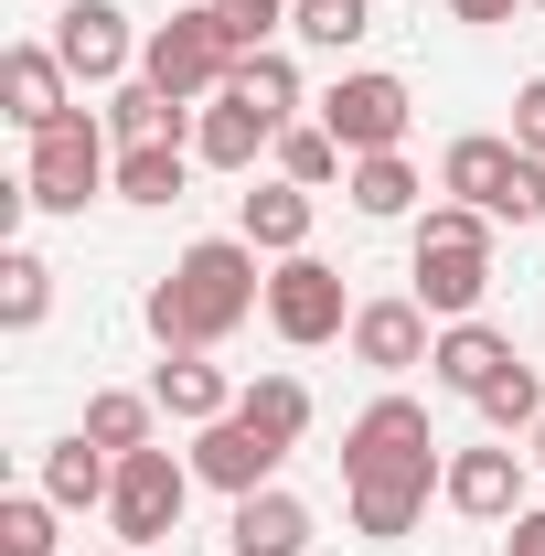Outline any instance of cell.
Here are the masks:
<instances>
[{
  "label": "cell",
  "mask_w": 545,
  "mask_h": 556,
  "mask_svg": "<svg viewBox=\"0 0 545 556\" xmlns=\"http://www.w3.org/2000/svg\"><path fill=\"white\" fill-rule=\"evenodd\" d=\"M257 300H268L257 247H246V236H204V247H182L172 278L150 289V332H161V353H214Z\"/></svg>",
  "instance_id": "6da1fadb"
},
{
  "label": "cell",
  "mask_w": 545,
  "mask_h": 556,
  "mask_svg": "<svg viewBox=\"0 0 545 556\" xmlns=\"http://www.w3.org/2000/svg\"><path fill=\"white\" fill-rule=\"evenodd\" d=\"M417 311L428 321H481V300H492V214L481 204H428L417 214Z\"/></svg>",
  "instance_id": "7a4b0ae2"
},
{
  "label": "cell",
  "mask_w": 545,
  "mask_h": 556,
  "mask_svg": "<svg viewBox=\"0 0 545 556\" xmlns=\"http://www.w3.org/2000/svg\"><path fill=\"white\" fill-rule=\"evenodd\" d=\"M97 193H118V150H107V118L65 108L54 129L33 139V161H22V204H33V214H86Z\"/></svg>",
  "instance_id": "3957f363"
},
{
  "label": "cell",
  "mask_w": 545,
  "mask_h": 556,
  "mask_svg": "<svg viewBox=\"0 0 545 556\" xmlns=\"http://www.w3.org/2000/svg\"><path fill=\"white\" fill-rule=\"evenodd\" d=\"M236 33H225V11L214 0H193V11H172V22H150V43H139V75L161 86V97H225V75H236Z\"/></svg>",
  "instance_id": "277c9868"
},
{
  "label": "cell",
  "mask_w": 545,
  "mask_h": 556,
  "mask_svg": "<svg viewBox=\"0 0 545 556\" xmlns=\"http://www.w3.org/2000/svg\"><path fill=\"white\" fill-rule=\"evenodd\" d=\"M439 439H428V407L417 396H375V407L342 428V492L353 482H439Z\"/></svg>",
  "instance_id": "5b68a950"
},
{
  "label": "cell",
  "mask_w": 545,
  "mask_h": 556,
  "mask_svg": "<svg viewBox=\"0 0 545 556\" xmlns=\"http://www.w3.org/2000/svg\"><path fill=\"white\" fill-rule=\"evenodd\" d=\"M407 118H417V97H407V75H385V65H353V75L321 86V129H332L353 161L407 150Z\"/></svg>",
  "instance_id": "8992f818"
},
{
  "label": "cell",
  "mask_w": 545,
  "mask_h": 556,
  "mask_svg": "<svg viewBox=\"0 0 545 556\" xmlns=\"http://www.w3.org/2000/svg\"><path fill=\"white\" fill-rule=\"evenodd\" d=\"M182 503H193V460H172L161 439L118 460V492H107V525H118V546H161L172 525H182Z\"/></svg>",
  "instance_id": "52a82bcc"
},
{
  "label": "cell",
  "mask_w": 545,
  "mask_h": 556,
  "mask_svg": "<svg viewBox=\"0 0 545 556\" xmlns=\"http://www.w3.org/2000/svg\"><path fill=\"white\" fill-rule=\"evenodd\" d=\"M353 311L364 300H342V268H321V257H278L268 268V332L278 343H332V332H353Z\"/></svg>",
  "instance_id": "ba28073f"
},
{
  "label": "cell",
  "mask_w": 545,
  "mask_h": 556,
  "mask_svg": "<svg viewBox=\"0 0 545 556\" xmlns=\"http://www.w3.org/2000/svg\"><path fill=\"white\" fill-rule=\"evenodd\" d=\"M54 54H65L75 86H129L139 33H129V11H118V0H65V11H54Z\"/></svg>",
  "instance_id": "9c48e42d"
},
{
  "label": "cell",
  "mask_w": 545,
  "mask_h": 556,
  "mask_svg": "<svg viewBox=\"0 0 545 556\" xmlns=\"http://www.w3.org/2000/svg\"><path fill=\"white\" fill-rule=\"evenodd\" d=\"M65 108H75V75H65L54 43H11V54H0V118H11L22 139H43Z\"/></svg>",
  "instance_id": "30bf717a"
},
{
  "label": "cell",
  "mask_w": 545,
  "mask_h": 556,
  "mask_svg": "<svg viewBox=\"0 0 545 556\" xmlns=\"http://www.w3.org/2000/svg\"><path fill=\"white\" fill-rule=\"evenodd\" d=\"M439 503L471 514V525H514V514H524V450H449Z\"/></svg>",
  "instance_id": "8fae6325"
},
{
  "label": "cell",
  "mask_w": 545,
  "mask_h": 556,
  "mask_svg": "<svg viewBox=\"0 0 545 556\" xmlns=\"http://www.w3.org/2000/svg\"><path fill=\"white\" fill-rule=\"evenodd\" d=\"M278 460H289V450H278V439H268L246 407L214 417L204 439H193V482H214V492H268V482H278Z\"/></svg>",
  "instance_id": "7c38bea8"
},
{
  "label": "cell",
  "mask_w": 545,
  "mask_h": 556,
  "mask_svg": "<svg viewBox=\"0 0 545 556\" xmlns=\"http://www.w3.org/2000/svg\"><path fill=\"white\" fill-rule=\"evenodd\" d=\"M342 343H353V364H375V375H417V364L439 353V321H428L417 300H364Z\"/></svg>",
  "instance_id": "4fadbf2b"
},
{
  "label": "cell",
  "mask_w": 545,
  "mask_h": 556,
  "mask_svg": "<svg viewBox=\"0 0 545 556\" xmlns=\"http://www.w3.org/2000/svg\"><path fill=\"white\" fill-rule=\"evenodd\" d=\"M257 150H278V118H268V108H246L236 86L204 97V118H193V161H204V172H257Z\"/></svg>",
  "instance_id": "5bb4252c"
},
{
  "label": "cell",
  "mask_w": 545,
  "mask_h": 556,
  "mask_svg": "<svg viewBox=\"0 0 545 556\" xmlns=\"http://www.w3.org/2000/svg\"><path fill=\"white\" fill-rule=\"evenodd\" d=\"M225 546L236 556H310V503L300 492H236V514H225Z\"/></svg>",
  "instance_id": "9a60e30c"
},
{
  "label": "cell",
  "mask_w": 545,
  "mask_h": 556,
  "mask_svg": "<svg viewBox=\"0 0 545 556\" xmlns=\"http://www.w3.org/2000/svg\"><path fill=\"white\" fill-rule=\"evenodd\" d=\"M514 161H524V139H492V129H460L449 150H439V193L449 204H503V182H514Z\"/></svg>",
  "instance_id": "2e32d148"
},
{
  "label": "cell",
  "mask_w": 545,
  "mask_h": 556,
  "mask_svg": "<svg viewBox=\"0 0 545 556\" xmlns=\"http://www.w3.org/2000/svg\"><path fill=\"white\" fill-rule=\"evenodd\" d=\"M503 364H524L514 332H492V321H439V353H428V375L449 386V396H481Z\"/></svg>",
  "instance_id": "e0dca14e"
},
{
  "label": "cell",
  "mask_w": 545,
  "mask_h": 556,
  "mask_svg": "<svg viewBox=\"0 0 545 556\" xmlns=\"http://www.w3.org/2000/svg\"><path fill=\"white\" fill-rule=\"evenodd\" d=\"M236 236H246L257 257H310V193H300V182H257V193L236 204Z\"/></svg>",
  "instance_id": "ac0fdd59"
},
{
  "label": "cell",
  "mask_w": 545,
  "mask_h": 556,
  "mask_svg": "<svg viewBox=\"0 0 545 556\" xmlns=\"http://www.w3.org/2000/svg\"><path fill=\"white\" fill-rule=\"evenodd\" d=\"M150 396H161V417H182V428L236 417V386H225V364H214V353H172V364L150 375Z\"/></svg>",
  "instance_id": "d6986e66"
},
{
  "label": "cell",
  "mask_w": 545,
  "mask_h": 556,
  "mask_svg": "<svg viewBox=\"0 0 545 556\" xmlns=\"http://www.w3.org/2000/svg\"><path fill=\"white\" fill-rule=\"evenodd\" d=\"M107 139L150 150V139H193V118H182V97H161L150 75H129V86H107Z\"/></svg>",
  "instance_id": "ffe728a7"
},
{
  "label": "cell",
  "mask_w": 545,
  "mask_h": 556,
  "mask_svg": "<svg viewBox=\"0 0 545 556\" xmlns=\"http://www.w3.org/2000/svg\"><path fill=\"white\" fill-rule=\"evenodd\" d=\"M342 193H353V214H364V225H396V214H417V193H428V182H417L407 150H375V161H353V172H342Z\"/></svg>",
  "instance_id": "44dd1931"
},
{
  "label": "cell",
  "mask_w": 545,
  "mask_h": 556,
  "mask_svg": "<svg viewBox=\"0 0 545 556\" xmlns=\"http://www.w3.org/2000/svg\"><path fill=\"white\" fill-rule=\"evenodd\" d=\"M43 492H54L65 514H86V503H107V492H118V460H107V450L75 428L65 450H43Z\"/></svg>",
  "instance_id": "7402d4cb"
},
{
  "label": "cell",
  "mask_w": 545,
  "mask_h": 556,
  "mask_svg": "<svg viewBox=\"0 0 545 556\" xmlns=\"http://www.w3.org/2000/svg\"><path fill=\"white\" fill-rule=\"evenodd\" d=\"M182 182H193V139L118 150V204H182Z\"/></svg>",
  "instance_id": "603a6c76"
},
{
  "label": "cell",
  "mask_w": 545,
  "mask_h": 556,
  "mask_svg": "<svg viewBox=\"0 0 545 556\" xmlns=\"http://www.w3.org/2000/svg\"><path fill=\"white\" fill-rule=\"evenodd\" d=\"M150 417H161V396H139V386H97V396H86V439H97L107 460H129V450H150Z\"/></svg>",
  "instance_id": "cb8c5ba5"
},
{
  "label": "cell",
  "mask_w": 545,
  "mask_h": 556,
  "mask_svg": "<svg viewBox=\"0 0 545 556\" xmlns=\"http://www.w3.org/2000/svg\"><path fill=\"white\" fill-rule=\"evenodd\" d=\"M428 492H439V482H353V535H364V546H396V535H417Z\"/></svg>",
  "instance_id": "d4e9b609"
},
{
  "label": "cell",
  "mask_w": 545,
  "mask_h": 556,
  "mask_svg": "<svg viewBox=\"0 0 545 556\" xmlns=\"http://www.w3.org/2000/svg\"><path fill=\"white\" fill-rule=\"evenodd\" d=\"M342 172H353V150H342L321 118H289V129H278V182L321 193V182H342Z\"/></svg>",
  "instance_id": "484cf974"
},
{
  "label": "cell",
  "mask_w": 545,
  "mask_h": 556,
  "mask_svg": "<svg viewBox=\"0 0 545 556\" xmlns=\"http://www.w3.org/2000/svg\"><path fill=\"white\" fill-rule=\"evenodd\" d=\"M225 86H236V97H246V108H268L278 129H289V118H300V65H289V54H278V43H257V54H236V75H225Z\"/></svg>",
  "instance_id": "4316f807"
},
{
  "label": "cell",
  "mask_w": 545,
  "mask_h": 556,
  "mask_svg": "<svg viewBox=\"0 0 545 556\" xmlns=\"http://www.w3.org/2000/svg\"><path fill=\"white\" fill-rule=\"evenodd\" d=\"M236 407L257 417V428H268L278 450H300V439H310V386H300V375H257V386H246Z\"/></svg>",
  "instance_id": "83f0119b"
},
{
  "label": "cell",
  "mask_w": 545,
  "mask_h": 556,
  "mask_svg": "<svg viewBox=\"0 0 545 556\" xmlns=\"http://www.w3.org/2000/svg\"><path fill=\"white\" fill-rule=\"evenodd\" d=\"M289 33H300L310 54H353V43L375 33V0H300V11H289Z\"/></svg>",
  "instance_id": "f1b7e54d"
},
{
  "label": "cell",
  "mask_w": 545,
  "mask_h": 556,
  "mask_svg": "<svg viewBox=\"0 0 545 556\" xmlns=\"http://www.w3.org/2000/svg\"><path fill=\"white\" fill-rule=\"evenodd\" d=\"M43 311H54V268H43L33 247H11V257H0V321H11V332H33Z\"/></svg>",
  "instance_id": "f546056e"
},
{
  "label": "cell",
  "mask_w": 545,
  "mask_h": 556,
  "mask_svg": "<svg viewBox=\"0 0 545 556\" xmlns=\"http://www.w3.org/2000/svg\"><path fill=\"white\" fill-rule=\"evenodd\" d=\"M471 407L492 417V428H503V439H514V428H535V417H545V386H535V364H503V375H492V386H481Z\"/></svg>",
  "instance_id": "4dcf8cb0"
},
{
  "label": "cell",
  "mask_w": 545,
  "mask_h": 556,
  "mask_svg": "<svg viewBox=\"0 0 545 556\" xmlns=\"http://www.w3.org/2000/svg\"><path fill=\"white\" fill-rule=\"evenodd\" d=\"M54 514H65L54 492H11L0 503V556H54Z\"/></svg>",
  "instance_id": "1f68e13d"
},
{
  "label": "cell",
  "mask_w": 545,
  "mask_h": 556,
  "mask_svg": "<svg viewBox=\"0 0 545 556\" xmlns=\"http://www.w3.org/2000/svg\"><path fill=\"white\" fill-rule=\"evenodd\" d=\"M214 11H225V33H236V43L257 54V33H268V22H289L300 0H214Z\"/></svg>",
  "instance_id": "d6a6232c"
},
{
  "label": "cell",
  "mask_w": 545,
  "mask_h": 556,
  "mask_svg": "<svg viewBox=\"0 0 545 556\" xmlns=\"http://www.w3.org/2000/svg\"><path fill=\"white\" fill-rule=\"evenodd\" d=\"M514 139H524V150H545V75H524V86H514Z\"/></svg>",
  "instance_id": "836d02e7"
},
{
  "label": "cell",
  "mask_w": 545,
  "mask_h": 556,
  "mask_svg": "<svg viewBox=\"0 0 545 556\" xmlns=\"http://www.w3.org/2000/svg\"><path fill=\"white\" fill-rule=\"evenodd\" d=\"M503 556H545V514H514V535H503Z\"/></svg>",
  "instance_id": "e575fe53"
},
{
  "label": "cell",
  "mask_w": 545,
  "mask_h": 556,
  "mask_svg": "<svg viewBox=\"0 0 545 556\" xmlns=\"http://www.w3.org/2000/svg\"><path fill=\"white\" fill-rule=\"evenodd\" d=\"M449 11H460V22H514L524 0H449Z\"/></svg>",
  "instance_id": "d590c367"
},
{
  "label": "cell",
  "mask_w": 545,
  "mask_h": 556,
  "mask_svg": "<svg viewBox=\"0 0 545 556\" xmlns=\"http://www.w3.org/2000/svg\"><path fill=\"white\" fill-rule=\"evenodd\" d=\"M524 439H535V471H545V417H535V428H524Z\"/></svg>",
  "instance_id": "8d00e7d4"
},
{
  "label": "cell",
  "mask_w": 545,
  "mask_h": 556,
  "mask_svg": "<svg viewBox=\"0 0 545 556\" xmlns=\"http://www.w3.org/2000/svg\"><path fill=\"white\" fill-rule=\"evenodd\" d=\"M107 556H150V546H107Z\"/></svg>",
  "instance_id": "74e56055"
},
{
  "label": "cell",
  "mask_w": 545,
  "mask_h": 556,
  "mask_svg": "<svg viewBox=\"0 0 545 556\" xmlns=\"http://www.w3.org/2000/svg\"><path fill=\"white\" fill-rule=\"evenodd\" d=\"M535 11H545V0H535Z\"/></svg>",
  "instance_id": "f35d334b"
}]
</instances>
